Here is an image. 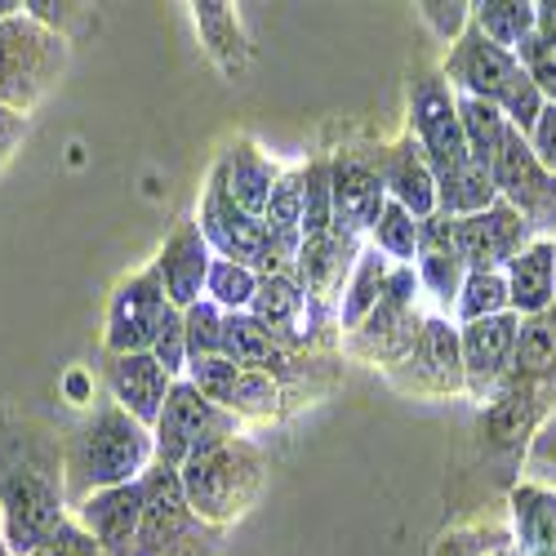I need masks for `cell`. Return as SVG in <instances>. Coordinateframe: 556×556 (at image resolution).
<instances>
[{"label": "cell", "mask_w": 556, "mask_h": 556, "mask_svg": "<svg viewBox=\"0 0 556 556\" xmlns=\"http://www.w3.org/2000/svg\"><path fill=\"white\" fill-rule=\"evenodd\" d=\"M441 76L450 80V89H458V94L494 103L507 116V125L526 138L534 134V125L547 108L543 94L534 89V80L521 72L517 54H507L494 40H485V31L477 23L450 45V59H445Z\"/></svg>", "instance_id": "6da1fadb"}, {"label": "cell", "mask_w": 556, "mask_h": 556, "mask_svg": "<svg viewBox=\"0 0 556 556\" xmlns=\"http://www.w3.org/2000/svg\"><path fill=\"white\" fill-rule=\"evenodd\" d=\"M152 463H156L152 428H143L116 401H108L94 414V424H89L85 432H76V441L67 450L72 490L85 494V498L99 494V490H116V485H129V481H143V472L152 468Z\"/></svg>", "instance_id": "7a4b0ae2"}, {"label": "cell", "mask_w": 556, "mask_h": 556, "mask_svg": "<svg viewBox=\"0 0 556 556\" xmlns=\"http://www.w3.org/2000/svg\"><path fill=\"white\" fill-rule=\"evenodd\" d=\"M263 477H267L263 450L245 437H231L227 445L192 458L188 468H178V481L192 503V513L214 530L250 513L254 498L263 494Z\"/></svg>", "instance_id": "3957f363"}, {"label": "cell", "mask_w": 556, "mask_h": 556, "mask_svg": "<svg viewBox=\"0 0 556 556\" xmlns=\"http://www.w3.org/2000/svg\"><path fill=\"white\" fill-rule=\"evenodd\" d=\"M67 526L59 481L40 458H5L0 468V534L14 556H31Z\"/></svg>", "instance_id": "277c9868"}, {"label": "cell", "mask_w": 556, "mask_h": 556, "mask_svg": "<svg viewBox=\"0 0 556 556\" xmlns=\"http://www.w3.org/2000/svg\"><path fill=\"white\" fill-rule=\"evenodd\" d=\"M214 547L218 530L192 513L178 472L152 463L143 472V526H138L134 556H210Z\"/></svg>", "instance_id": "5b68a950"}, {"label": "cell", "mask_w": 556, "mask_h": 556, "mask_svg": "<svg viewBox=\"0 0 556 556\" xmlns=\"http://www.w3.org/2000/svg\"><path fill=\"white\" fill-rule=\"evenodd\" d=\"M63 36L40 27L31 14L0 23V108L27 112L63 72Z\"/></svg>", "instance_id": "8992f818"}, {"label": "cell", "mask_w": 556, "mask_h": 556, "mask_svg": "<svg viewBox=\"0 0 556 556\" xmlns=\"http://www.w3.org/2000/svg\"><path fill=\"white\" fill-rule=\"evenodd\" d=\"M152 437H156V463L178 472V468H188L192 458L227 445L231 437H241V419L231 409L205 401L188 379H178L165 396V409H161Z\"/></svg>", "instance_id": "52a82bcc"}, {"label": "cell", "mask_w": 556, "mask_h": 556, "mask_svg": "<svg viewBox=\"0 0 556 556\" xmlns=\"http://www.w3.org/2000/svg\"><path fill=\"white\" fill-rule=\"evenodd\" d=\"M494 188H498V201H507L534 237H547L556 231V174H547L530 148V138L507 129V143L490 169Z\"/></svg>", "instance_id": "ba28073f"}, {"label": "cell", "mask_w": 556, "mask_h": 556, "mask_svg": "<svg viewBox=\"0 0 556 556\" xmlns=\"http://www.w3.org/2000/svg\"><path fill=\"white\" fill-rule=\"evenodd\" d=\"M201 237L227 258V263H241L250 267L254 276H276L286 271L281 258H276L271 241H267V227L263 218L245 214L237 201L223 192V182L210 174V188H205V201H201Z\"/></svg>", "instance_id": "9c48e42d"}, {"label": "cell", "mask_w": 556, "mask_h": 556, "mask_svg": "<svg viewBox=\"0 0 556 556\" xmlns=\"http://www.w3.org/2000/svg\"><path fill=\"white\" fill-rule=\"evenodd\" d=\"M409 116H414V138L432 165V174H445L468 156V138H463V121H458V94L445 85V76H414L409 85Z\"/></svg>", "instance_id": "30bf717a"}, {"label": "cell", "mask_w": 556, "mask_h": 556, "mask_svg": "<svg viewBox=\"0 0 556 556\" xmlns=\"http://www.w3.org/2000/svg\"><path fill=\"white\" fill-rule=\"evenodd\" d=\"M169 294H165V281L156 263L148 271H138L134 281H125L116 294H112V307H108V352L112 356H129V352H152L156 348V334L169 316Z\"/></svg>", "instance_id": "8fae6325"}, {"label": "cell", "mask_w": 556, "mask_h": 556, "mask_svg": "<svg viewBox=\"0 0 556 556\" xmlns=\"http://www.w3.org/2000/svg\"><path fill=\"white\" fill-rule=\"evenodd\" d=\"M517 339H521V316L517 312H503V316L472 320V326H458L463 375H468V392L477 401H494L507 388V379H513Z\"/></svg>", "instance_id": "7c38bea8"}, {"label": "cell", "mask_w": 556, "mask_h": 556, "mask_svg": "<svg viewBox=\"0 0 556 556\" xmlns=\"http://www.w3.org/2000/svg\"><path fill=\"white\" fill-rule=\"evenodd\" d=\"M530 241H534V231L507 201H494L490 210L472 218H454V254L463 258L468 271H507V263Z\"/></svg>", "instance_id": "4fadbf2b"}, {"label": "cell", "mask_w": 556, "mask_h": 556, "mask_svg": "<svg viewBox=\"0 0 556 556\" xmlns=\"http://www.w3.org/2000/svg\"><path fill=\"white\" fill-rule=\"evenodd\" d=\"M312 307H316V299L294 281V271H276V276H258V294L250 303V316L286 352H294V348L312 343V320H307Z\"/></svg>", "instance_id": "5bb4252c"}, {"label": "cell", "mask_w": 556, "mask_h": 556, "mask_svg": "<svg viewBox=\"0 0 556 556\" xmlns=\"http://www.w3.org/2000/svg\"><path fill=\"white\" fill-rule=\"evenodd\" d=\"M138 526H143V481L99 490L80 503V530L108 556H134Z\"/></svg>", "instance_id": "9a60e30c"}, {"label": "cell", "mask_w": 556, "mask_h": 556, "mask_svg": "<svg viewBox=\"0 0 556 556\" xmlns=\"http://www.w3.org/2000/svg\"><path fill=\"white\" fill-rule=\"evenodd\" d=\"M330 192H334V227L348 237L361 231H375L383 205H388V188L375 165H365L356 156H334L330 161Z\"/></svg>", "instance_id": "2e32d148"}, {"label": "cell", "mask_w": 556, "mask_h": 556, "mask_svg": "<svg viewBox=\"0 0 556 556\" xmlns=\"http://www.w3.org/2000/svg\"><path fill=\"white\" fill-rule=\"evenodd\" d=\"M210 241L201 237V223H178V231L161 245L156 254V271H161V281H165V294L178 312H188L205 299V281H210Z\"/></svg>", "instance_id": "e0dca14e"}, {"label": "cell", "mask_w": 556, "mask_h": 556, "mask_svg": "<svg viewBox=\"0 0 556 556\" xmlns=\"http://www.w3.org/2000/svg\"><path fill=\"white\" fill-rule=\"evenodd\" d=\"M178 379L169 369L152 356V352H129V356H112V369H108V388H112V401L134 414L143 428H156L161 409H165V396Z\"/></svg>", "instance_id": "ac0fdd59"}, {"label": "cell", "mask_w": 556, "mask_h": 556, "mask_svg": "<svg viewBox=\"0 0 556 556\" xmlns=\"http://www.w3.org/2000/svg\"><path fill=\"white\" fill-rule=\"evenodd\" d=\"M379 178L396 205H405L419 223H428L437 214V174L419 148V138H405V143L388 148L379 161Z\"/></svg>", "instance_id": "d6986e66"}, {"label": "cell", "mask_w": 556, "mask_h": 556, "mask_svg": "<svg viewBox=\"0 0 556 556\" xmlns=\"http://www.w3.org/2000/svg\"><path fill=\"white\" fill-rule=\"evenodd\" d=\"M507 299L513 312L526 316H543L547 307H556V241L552 237H534L513 263H507Z\"/></svg>", "instance_id": "ffe728a7"}, {"label": "cell", "mask_w": 556, "mask_h": 556, "mask_svg": "<svg viewBox=\"0 0 556 556\" xmlns=\"http://www.w3.org/2000/svg\"><path fill=\"white\" fill-rule=\"evenodd\" d=\"M223 356L237 361L241 369H258V375H271L276 383L299 375L294 352H286L281 343H276L250 312H227V316H223Z\"/></svg>", "instance_id": "44dd1931"}, {"label": "cell", "mask_w": 556, "mask_h": 556, "mask_svg": "<svg viewBox=\"0 0 556 556\" xmlns=\"http://www.w3.org/2000/svg\"><path fill=\"white\" fill-rule=\"evenodd\" d=\"M405 365H414V383L424 392H463L468 388V375H463V343H458V330L450 320H428Z\"/></svg>", "instance_id": "7402d4cb"}, {"label": "cell", "mask_w": 556, "mask_h": 556, "mask_svg": "<svg viewBox=\"0 0 556 556\" xmlns=\"http://www.w3.org/2000/svg\"><path fill=\"white\" fill-rule=\"evenodd\" d=\"M214 178L223 182V192L237 201L245 214L263 218V214H267V201H271V188H276V178H281V169H276L254 143H245V138H241V143L218 161Z\"/></svg>", "instance_id": "603a6c76"}, {"label": "cell", "mask_w": 556, "mask_h": 556, "mask_svg": "<svg viewBox=\"0 0 556 556\" xmlns=\"http://www.w3.org/2000/svg\"><path fill=\"white\" fill-rule=\"evenodd\" d=\"M192 18H197L201 45L210 50V59L218 63V72L227 80L245 76V67H250V40L241 31L237 10L223 5V0H201V5H192Z\"/></svg>", "instance_id": "cb8c5ba5"}, {"label": "cell", "mask_w": 556, "mask_h": 556, "mask_svg": "<svg viewBox=\"0 0 556 556\" xmlns=\"http://www.w3.org/2000/svg\"><path fill=\"white\" fill-rule=\"evenodd\" d=\"M263 227H267V241H271L276 258H281V267L294 271V258L303 250V169H290L276 178Z\"/></svg>", "instance_id": "d4e9b609"}, {"label": "cell", "mask_w": 556, "mask_h": 556, "mask_svg": "<svg viewBox=\"0 0 556 556\" xmlns=\"http://www.w3.org/2000/svg\"><path fill=\"white\" fill-rule=\"evenodd\" d=\"M494 201H498V188L477 161H463V165L437 174V210L445 218H472V214L490 210Z\"/></svg>", "instance_id": "484cf974"}, {"label": "cell", "mask_w": 556, "mask_h": 556, "mask_svg": "<svg viewBox=\"0 0 556 556\" xmlns=\"http://www.w3.org/2000/svg\"><path fill=\"white\" fill-rule=\"evenodd\" d=\"M513 517L526 556H556V490L547 485L513 490Z\"/></svg>", "instance_id": "4316f807"}, {"label": "cell", "mask_w": 556, "mask_h": 556, "mask_svg": "<svg viewBox=\"0 0 556 556\" xmlns=\"http://www.w3.org/2000/svg\"><path fill=\"white\" fill-rule=\"evenodd\" d=\"M472 23L485 31V40L498 45V50L517 54L521 45L534 36L539 10L530 5V0H481V5H472Z\"/></svg>", "instance_id": "83f0119b"}, {"label": "cell", "mask_w": 556, "mask_h": 556, "mask_svg": "<svg viewBox=\"0 0 556 556\" xmlns=\"http://www.w3.org/2000/svg\"><path fill=\"white\" fill-rule=\"evenodd\" d=\"M458 121H463V138H468V156L490 174L513 125H507V116L494 103H481V99H468V94H458Z\"/></svg>", "instance_id": "f1b7e54d"}, {"label": "cell", "mask_w": 556, "mask_h": 556, "mask_svg": "<svg viewBox=\"0 0 556 556\" xmlns=\"http://www.w3.org/2000/svg\"><path fill=\"white\" fill-rule=\"evenodd\" d=\"M388 276H392L388 254H379L375 245L356 254L352 281H348V290H343V294H348V299H343V326H348V330H361V320L375 312V303H379L383 290H388Z\"/></svg>", "instance_id": "f546056e"}, {"label": "cell", "mask_w": 556, "mask_h": 556, "mask_svg": "<svg viewBox=\"0 0 556 556\" xmlns=\"http://www.w3.org/2000/svg\"><path fill=\"white\" fill-rule=\"evenodd\" d=\"M454 307H458L463 326H472V320H485V316L513 312V299H507V276H503V271H468V281H463Z\"/></svg>", "instance_id": "4dcf8cb0"}, {"label": "cell", "mask_w": 556, "mask_h": 556, "mask_svg": "<svg viewBox=\"0 0 556 556\" xmlns=\"http://www.w3.org/2000/svg\"><path fill=\"white\" fill-rule=\"evenodd\" d=\"M258 294V276L241 263H227V258H214L210 267V281H205V299L218 303L223 312H250Z\"/></svg>", "instance_id": "1f68e13d"}, {"label": "cell", "mask_w": 556, "mask_h": 556, "mask_svg": "<svg viewBox=\"0 0 556 556\" xmlns=\"http://www.w3.org/2000/svg\"><path fill=\"white\" fill-rule=\"evenodd\" d=\"M375 250L388 258H419V218L405 205H396L392 197L375 223Z\"/></svg>", "instance_id": "d6a6232c"}, {"label": "cell", "mask_w": 556, "mask_h": 556, "mask_svg": "<svg viewBox=\"0 0 556 556\" xmlns=\"http://www.w3.org/2000/svg\"><path fill=\"white\" fill-rule=\"evenodd\" d=\"M223 307L201 299L197 307L182 312V330H188V365L192 361H210V356H223Z\"/></svg>", "instance_id": "836d02e7"}, {"label": "cell", "mask_w": 556, "mask_h": 556, "mask_svg": "<svg viewBox=\"0 0 556 556\" xmlns=\"http://www.w3.org/2000/svg\"><path fill=\"white\" fill-rule=\"evenodd\" d=\"M276 405H281V383L271 375H258V369H241V383L231 392L227 409L237 419H267V414H276Z\"/></svg>", "instance_id": "e575fe53"}, {"label": "cell", "mask_w": 556, "mask_h": 556, "mask_svg": "<svg viewBox=\"0 0 556 556\" xmlns=\"http://www.w3.org/2000/svg\"><path fill=\"white\" fill-rule=\"evenodd\" d=\"M188 383L205 396V401H214V405H231V392H237V383H241V365L237 361H227V356H210V361H192L188 365Z\"/></svg>", "instance_id": "d590c367"}, {"label": "cell", "mask_w": 556, "mask_h": 556, "mask_svg": "<svg viewBox=\"0 0 556 556\" xmlns=\"http://www.w3.org/2000/svg\"><path fill=\"white\" fill-rule=\"evenodd\" d=\"M517 63L521 72L534 80V89L543 94V103H556V40L534 31L521 50H517Z\"/></svg>", "instance_id": "8d00e7d4"}, {"label": "cell", "mask_w": 556, "mask_h": 556, "mask_svg": "<svg viewBox=\"0 0 556 556\" xmlns=\"http://www.w3.org/2000/svg\"><path fill=\"white\" fill-rule=\"evenodd\" d=\"M152 356L169 369V375H182V369H188V330H182V312H178V307H169L165 326H161V334H156Z\"/></svg>", "instance_id": "74e56055"}, {"label": "cell", "mask_w": 556, "mask_h": 556, "mask_svg": "<svg viewBox=\"0 0 556 556\" xmlns=\"http://www.w3.org/2000/svg\"><path fill=\"white\" fill-rule=\"evenodd\" d=\"M424 10V23L445 40L454 45L463 31L472 27V5H463V0H454V5H419Z\"/></svg>", "instance_id": "f35d334b"}, {"label": "cell", "mask_w": 556, "mask_h": 556, "mask_svg": "<svg viewBox=\"0 0 556 556\" xmlns=\"http://www.w3.org/2000/svg\"><path fill=\"white\" fill-rule=\"evenodd\" d=\"M31 556H108V552H103L94 539H89L80 526H72V521H67L50 543H45L40 552H31Z\"/></svg>", "instance_id": "ab89813d"}, {"label": "cell", "mask_w": 556, "mask_h": 556, "mask_svg": "<svg viewBox=\"0 0 556 556\" xmlns=\"http://www.w3.org/2000/svg\"><path fill=\"white\" fill-rule=\"evenodd\" d=\"M530 148H534L539 165H543L547 174H556V103L543 108V116H539V125H534V134H530Z\"/></svg>", "instance_id": "60d3db41"}, {"label": "cell", "mask_w": 556, "mask_h": 556, "mask_svg": "<svg viewBox=\"0 0 556 556\" xmlns=\"http://www.w3.org/2000/svg\"><path fill=\"white\" fill-rule=\"evenodd\" d=\"M27 138V112H14V108H0V165L14 156V148Z\"/></svg>", "instance_id": "b9f144b4"}, {"label": "cell", "mask_w": 556, "mask_h": 556, "mask_svg": "<svg viewBox=\"0 0 556 556\" xmlns=\"http://www.w3.org/2000/svg\"><path fill=\"white\" fill-rule=\"evenodd\" d=\"M539 23H534V31H543V36H552L556 40V0H539Z\"/></svg>", "instance_id": "7bdbcfd3"}, {"label": "cell", "mask_w": 556, "mask_h": 556, "mask_svg": "<svg viewBox=\"0 0 556 556\" xmlns=\"http://www.w3.org/2000/svg\"><path fill=\"white\" fill-rule=\"evenodd\" d=\"M14 10H23V5H10V0H0V23H5Z\"/></svg>", "instance_id": "ee69618b"}, {"label": "cell", "mask_w": 556, "mask_h": 556, "mask_svg": "<svg viewBox=\"0 0 556 556\" xmlns=\"http://www.w3.org/2000/svg\"><path fill=\"white\" fill-rule=\"evenodd\" d=\"M0 556H14V552H10V543H5V534H0Z\"/></svg>", "instance_id": "f6af8a7d"}, {"label": "cell", "mask_w": 556, "mask_h": 556, "mask_svg": "<svg viewBox=\"0 0 556 556\" xmlns=\"http://www.w3.org/2000/svg\"><path fill=\"white\" fill-rule=\"evenodd\" d=\"M552 241H556V237H552Z\"/></svg>", "instance_id": "bcb514c9"}]
</instances>
